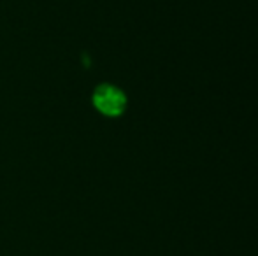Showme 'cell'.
I'll list each match as a JSON object with an SVG mask.
<instances>
[{
    "instance_id": "6da1fadb",
    "label": "cell",
    "mask_w": 258,
    "mask_h": 256,
    "mask_svg": "<svg viewBox=\"0 0 258 256\" xmlns=\"http://www.w3.org/2000/svg\"><path fill=\"white\" fill-rule=\"evenodd\" d=\"M93 106L104 116H119L126 107V97L116 86H99L93 93Z\"/></svg>"
}]
</instances>
